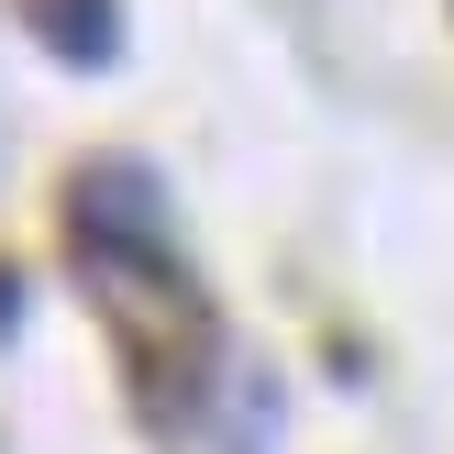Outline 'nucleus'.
<instances>
[{
	"label": "nucleus",
	"mask_w": 454,
	"mask_h": 454,
	"mask_svg": "<svg viewBox=\"0 0 454 454\" xmlns=\"http://www.w3.org/2000/svg\"><path fill=\"white\" fill-rule=\"evenodd\" d=\"M22 22H34V44L67 56V67H111L122 56V0H22Z\"/></svg>",
	"instance_id": "nucleus-1"
},
{
	"label": "nucleus",
	"mask_w": 454,
	"mask_h": 454,
	"mask_svg": "<svg viewBox=\"0 0 454 454\" xmlns=\"http://www.w3.org/2000/svg\"><path fill=\"white\" fill-rule=\"evenodd\" d=\"M12 322H22V278L0 266V333H12Z\"/></svg>",
	"instance_id": "nucleus-2"
}]
</instances>
